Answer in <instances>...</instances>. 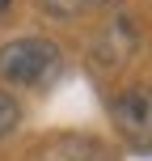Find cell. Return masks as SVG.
<instances>
[{
	"instance_id": "cell-6",
	"label": "cell",
	"mask_w": 152,
	"mask_h": 161,
	"mask_svg": "<svg viewBox=\"0 0 152 161\" xmlns=\"http://www.w3.org/2000/svg\"><path fill=\"white\" fill-rule=\"evenodd\" d=\"M4 8H8V0H0V13H4Z\"/></svg>"
},
{
	"instance_id": "cell-4",
	"label": "cell",
	"mask_w": 152,
	"mask_h": 161,
	"mask_svg": "<svg viewBox=\"0 0 152 161\" xmlns=\"http://www.w3.org/2000/svg\"><path fill=\"white\" fill-rule=\"evenodd\" d=\"M118 0H38V8L47 17H59V21H72V17L97 13V8H114Z\"/></svg>"
},
{
	"instance_id": "cell-2",
	"label": "cell",
	"mask_w": 152,
	"mask_h": 161,
	"mask_svg": "<svg viewBox=\"0 0 152 161\" xmlns=\"http://www.w3.org/2000/svg\"><path fill=\"white\" fill-rule=\"evenodd\" d=\"M110 119L123 140L135 148H152V85H131L110 102Z\"/></svg>"
},
{
	"instance_id": "cell-1",
	"label": "cell",
	"mask_w": 152,
	"mask_h": 161,
	"mask_svg": "<svg viewBox=\"0 0 152 161\" xmlns=\"http://www.w3.org/2000/svg\"><path fill=\"white\" fill-rule=\"evenodd\" d=\"M59 68H64V55L47 38H13L0 47V80H8V85H25V89L42 85Z\"/></svg>"
},
{
	"instance_id": "cell-3",
	"label": "cell",
	"mask_w": 152,
	"mask_h": 161,
	"mask_svg": "<svg viewBox=\"0 0 152 161\" xmlns=\"http://www.w3.org/2000/svg\"><path fill=\"white\" fill-rule=\"evenodd\" d=\"M30 161H110L93 136H51L30 153Z\"/></svg>"
},
{
	"instance_id": "cell-5",
	"label": "cell",
	"mask_w": 152,
	"mask_h": 161,
	"mask_svg": "<svg viewBox=\"0 0 152 161\" xmlns=\"http://www.w3.org/2000/svg\"><path fill=\"white\" fill-rule=\"evenodd\" d=\"M17 123H21V106L13 102V93H0V136H8Z\"/></svg>"
}]
</instances>
